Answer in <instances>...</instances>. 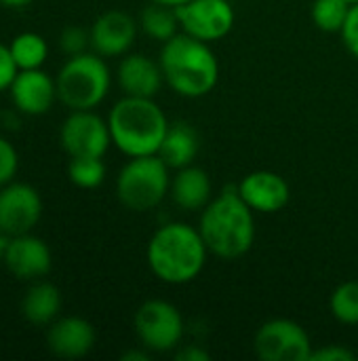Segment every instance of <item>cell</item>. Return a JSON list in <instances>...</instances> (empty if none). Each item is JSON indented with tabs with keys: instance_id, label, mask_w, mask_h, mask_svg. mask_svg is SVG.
Instances as JSON below:
<instances>
[{
	"instance_id": "30bf717a",
	"label": "cell",
	"mask_w": 358,
	"mask_h": 361,
	"mask_svg": "<svg viewBox=\"0 0 358 361\" xmlns=\"http://www.w3.org/2000/svg\"><path fill=\"white\" fill-rule=\"evenodd\" d=\"M179 30L205 42L226 38L234 27V6L228 0H188L175 8Z\"/></svg>"
},
{
	"instance_id": "7a4b0ae2",
	"label": "cell",
	"mask_w": 358,
	"mask_h": 361,
	"mask_svg": "<svg viewBox=\"0 0 358 361\" xmlns=\"http://www.w3.org/2000/svg\"><path fill=\"white\" fill-rule=\"evenodd\" d=\"M198 231L209 254L238 260L255 243V212L243 201L236 186H228L200 212Z\"/></svg>"
},
{
	"instance_id": "9c48e42d",
	"label": "cell",
	"mask_w": 358,
	"mask_h": 361,
	"mask_svg": "<svg viewBox=\"0 0 358 361\" xmlns=\"http://www.w3.org/2000/svg\"><path fill=\"white\" fill-rule=\"evenodd\" d=\"M59 144L70 159H103L112 146L108 118H101L95 110H70L59 129Z\"/></svg>"
},
{
	"instance_id": "44dd1931",
	"label": "cell",
	"mask_w": 358,
	"mask_h": 361,
	"mask_svg": "<svg viewBox=\"0 0 358 361\" xmlns=\"http://www.w3.org/2000/svg\"><path fill=\"white\" fill-rule=\"evenodd\" d=\"M139 27L148 38L158 40V42H167L169 38H173L179 32L177 13L173 6L150 2L139 15Z\"/></svg>"
},
{
	"instance_id": "603a6c76",
	"label": "cell",
	"mask_w": 358,
	"mask_h": 361,
	"mask_svg": "<svg viewBox=\"0 0 358 361\" xmlns=\"http://www.w3.org/2000/svg\"><path fill=\"white\" fill-rule=\"evenodd\" d=\"M68 178L76 188H97L106 180V163L99 157H78L68 163Z\"/></svg>"
},
{
	"instance_id": "ffe728a7",
	"label": "cell",
	"mask_w": 358,
	"mask_h": 361,
	"mask_svg": "<svg viewBox=\"0 0 358 361\" xmlns=\"http://www.w3.org/2000/svg\"><path fill=\"white\" fill-rule=\"evenodd\" d=\"M198 148L200 140L196 129L190 123L177 121L169 125L165 140L158 148V157L169 165V169L177 171L194 163V159L198 157Z\"/></svg>"
},
{
	"instance_id": "ba28073f",
	"label": "cell",
	"mask_w": 358,
	"mask_h": 361,
	"mask_svg": "<svg viewBox=\"0 0 358 361\" xmlns=\"http://www.w3.org/2000/svg\"><path fill=\"white\" fill-rule=\"evenodd\" d=\"M312 341L293 319H270L262 324L253 338V351L262 361H310Z\"/></svg>"
},
{
	"instance_id": "4dcf8cb0",
	"label": "cell",
	"mask_w": 358,
	"mask_h": 361,
	"mask_svg": "<svg viewBox=\"0 0 358 361\" xmlns=\"http://www.w3.org/2000/svg\"><path fill=\"white\" fill-rule=\"evenodd\" d=\"M175 360L177 361H209L211 360V355L205 351V349H200L198 345H179L177 349H175Z\"/></svg>"
},
{
	"instance_id": "52a82bcc",
	"label": "cell",
	"mask_w": 358,
	"mask_h": 361,
	"mask_svg": "<svg viewBox=\"0 0 358 361\" xmlns=\"http://www.w3.org/2000/svg\"><path fill=\"white\" fill-rule=\"evenodd\" d=\"M135 334L150 353L175 351L186 334V324L179 309L167 300H146L133 317Z\"/></svg>"
},
{
	"instance_id": "7402d4cb",
	"label": "cell",
	"mask_w": 358,
	"mask_h": 361,
	"mask_svg": "<svg viewBox=\"0 0 358 361\" xmlns=\"http://www.w3.org/2000/svg\"><path fill=\"white\" fill-rule=\"evenodd\" d=\"M11 55L19 70L42 68L49 57V42L38 32H21L8 42Z\"/></svg>"
},
{
	"instance_id": "4316f807",
	"label": "cell",
	"mask_w": 358,
	"mask_h": 361,
	"mask_svg": "<svg viewBox=\"0 0 358 361\" xmlns=\"http://www.w3.org/2000/svg\"><path fill=\"white\" fill-rule=\"evenodd\" d=\"M17 171H19V152L4 135H0V186L13 182Z\"/></svg>"
},
{
	"instance_id": "8992f818",
	"label": "cell",
	"mask_w": 358,
	"mask_h": 361,
	"mask_svg": "<svg viewBox=\"0 0 358 361\" xmlns=\"http://www.w3.org/2000/svg\"><path fill=\"white\" fill-rule=\"evenodd\" d=\"M171 190V169L158 154L129 159L116 176V197L129 212L156 209Z\"/></svg>"
},
{
	"instance_id": "9a60e30c",
	"label": "cell",
	"mask_w": 358,
	"mask_h": 361,
	"mask_svg": "<svg viewBox=\"0 0 358 361\" xmlns=\"http://www.w3.org/2000/svg\"><path fill=\"white\" fill-rule=\"evenodd\" d=\"M95 343L97 332L93 324L78 315H59L46 328V347L61 360H82L95 349Z\"/></svg>"
},
{
	"instance_id": "3957f363",
	"label": "cell",
	"mask_w": 358,
	"mask_h": 361,
	"mask_svg": "<svg viewBox=\"0 0 358 361\" xmlns=\"http://www.w3.org/2000/svg\"><path fill=\"white\" fill-rule=\"evenodd\" d=\"M158 63L165 85H169L179 97H205L219 80V61L209 42L184 32H177L173 38L162 42Z\"/></svg>"
},
{
	"instance_id": "d6a6232c",
	"label": "cell",
	"mask_w": 358,
	"mask_h": 361,
	"mask_svg": "<svg viewBox=\"0 0 358 361\" xmlns=\"http://www.w3.org/2000/svg\"><path fill=\"white\" fill-rule=\"evenodd\" d=\"M32 2L34 0H0V6H4V8H25Z\"/></svg>"
},
{
	"instance_id": "7c38bea8",
	"label": "cell",
	"mask_w": 358,
	"mask_h": 361,
	"mask_svg": "<svg viewBox=\"0 0 358 361\" xmlns=\"http://www.w3.org/2000/svg\"><path fill=\"white\" fill-rule=\"evenodd\" d=\"M2 267L19 281L32 283L44 279L53 269V254L44 239L34 233L6 239Z\"/></svg>"
},
{
	"instance_id": "e0dca14e",
	"label": "cell",
	"mask_w": 358,
	"mask_h": 361,
	"mask_svg": "<svg viewBox=\"0 0 358 361\" xmlns=\"http://www.w3.org/2000/svg\"><path fill=\"white\" fill-rule=\"evenodd\" d=\"M116 82L124 95L131 97H156L165 85L160 63L143 53L122 55L116 68Z\"/></svg>"
},
{
	"instance_id": "5b68a950",
	"label": "cell",
	"mask_w": 358,
	"mask_h": 361,
	"mask_svg": "<svg viewBox=\"0 0 358 361\" xmlns=\"http://www.w3.org/2000/svg\"><path fill=\"white\" fill-rule=\"evenodd\" d=\"M55 82L57 97L68 110H95L110 93L112 72L106 57L84 51L63 61Z\"/></svg>"
},
{
	"instance_id": "cb8c5ba5",
	"label": "cell",
	"mask_w": 358,
	"mask_h": 361,
	"mask_svg": "<svg viewBox=\"0 0 358 361\" xmlns=\"http://www.w3.org/2000/svg\"><path fill=\"white\" fill-rule=\"evenodd\" d=\"M350 6L352 4L346 0H314L312 21L319 30L327 34H340L348 19Z\"/></svg>"
},
{
	"instance_id": "e575fe53",
	"label": "cell",
	"mask_w": 358,
	"mask_h": 361,
	"mask_svg": "<svg viewBox=\"0 0 358 361\" xmlns=\"http://www.w3.org/2000/svg\"><path fill=\"white\" fill-rule=\"evenodd\" d=\"M6 239H8V237H4V235L0 233V267H2V262H4V247H6Z\"/></svg>"
},
{
	"instance_id": "d4e9b609",
	"label": "cell",
	"mask_w": 358,
	"mask_h": 361,
	"mask_svg": "<svg viewBox=\"0 0 358 361\" xmlns=\"http://www.w3.org/2000/svg\"><path fill=\"white\" fill-rule=\"evenodd\" d=\"M329 311L335 322L358 326V281H344L329 298Z\"/></svg>"
},
{
	"instance_id": "277c9868",
	"label": "cell",
	"mask_w": 358,
	"mask_h": 361,
	"mask_svg": "<svg viewBox=\"0 0 358 361\" xmlns=\"http://www.w3.org/2000/svg\"><path fill=\"white\" fill-rule=\"evenodd\" d=\"M169 125L165 110L154 102V97L124 95L108 114L112 146L129 159L158 154Z\"/></svg>"
},
{
	"instance_id": "d6986e66",
	"label": "cell",
	"mask_w": 358,
	"mask_h": 361,
	"mask_svg": "<svg viewBox=\"0 0 358 361\" xmlns=\"http://www.w3.org/2000/svg\"><path fill=\"white\" fill-rule=\"evenodd\" d=\"M173 203L184 212H203L213 199V184L205 169L188 165L175 171L169 190Z\"/></svg>"
},
{
	"instance_id": "5bb4252c",
	"label": "cell",
	"mask_w": 358,
	"mask_h": 361,
	"mask_svg": "<svg viewBox=\"0 0 358 361\" xmlns=\"http://www.w3.org/2000/svg\"><path fill=\"white\" fill-rule=\"evenodd\" d=\"M139 21H135L129 13L112 8L101 13L89 34H91V51L101 57H122L129 53L137 38Z\"/></svg>"
},
{
	"instance_id": "d590c367",
	"label": "cell",
	"mask_w": 358,
	"mask_h": 361,
	"mask_svg": "<svg viewBox=\"0 0 358 361\" xmlns=\"http://www.w3.org/2000/svg\"><path fill=\"white\" fill-rule=\"evenodd\" d=\"M346 2H350V4H357L358 0H346Z\"/></svg>"
},
{
	"instance_id": "836d02e7",
	"label": "cell",
	"mask_w": 358,
	"mask_h": 361,
	"mask_svg": "<svg viewBox=\"0 0 358 361\" xmlns=\"http://www.w3.org/2000/svg\"><path fill=\"white\" fill-rule=\"evenodd\" d=\"M148 2H158V4H165V6H173V8H177L179 4H184V2H188V0H148Z\"/></svg>"
},
{
	"instance_id": "f1b7e54d",
	"label": "cell",
	"mask_w": 358,
	"mask_h": 361,
	"mask_svg": "<svg viewBox=\"0 0 358 361\" xmlns=\"http://www.w3.org/2000/svg\"><path fill=\"white\" fill-rule=\"evenodd\" d=\"M340 36H342L346 49L350 51V55L358 59V2L350 6L348 19H346V23H344Z\"/></svg>"
},
{
	"instance_id": "6da1fadb",
	"label": "cell",
	"mask_w": 358,
	"mask_h": 361,
	"mask_svg": "<svg viewBox=\"0 0 358 361\" xmlns=\"http://www.w3.org/2000/svg\"><path fill=\"white\" fill-rule=\"evenodd\" d=\"M209 250L198 226L167 222L156 228L146 247V262L152 275L167 286H186L207 267Z\"/></svg>"
},
{
	"instance_id": "f546056e",
	"label": "cell",
	"mask_w": 358,
	"mask_h": 361,
	"mask_svg": "<svg viewBox=\"0 0 358 361\" xmlns=\"http://www.w3.org/2000/svg\"><path fill=\"white\" fill-rule=\"evenodd\" d=\"M357 360L354 351L344 345H325L323 349H312L310 361H352Z\"/></svg>"
},
{
	"instance_id": "2e32d148",
	"label": "cell",
	"mask_w": 358,
	"mask_h": 361,
	"mask_svg": "<svg viewBox=\"0 0 358 361\" xmlns=\"http://www.w3.org/2000/svg\"><path fill=\"white\" fill-rule=\"evenodd\" d=\"M238 195L255 214H276L291 201L289 182L270 169H257L247 173L238 184Z\"/></svg>"
},
{
	"instance_id": "83f0119b",
	"label": "cell",
	"mask_w": 358,
	"mask_h": 361,
	"mask_svg": "<svg viewBox=\"0 0 358 361\" xmlns=\"http://www.w3.org/2000/svg\"><path fill=\"white\" fill-rule=\"evenodd\" d=\"M17 72H19V68H17L13 55H11L8 44L0 42V93H4V91L11 89Z\"/></svg>"
},
{
	"instance_id": "4fadbf2b",
	"label": "cell",
	"mask_w": 358,
	"mask_h": 361,
	"mask_svg": "<svg viewBox=\"0 0 358 361\" xmlns=\"http://www.w3.org/2000/svg\"><path fill=\"white\" fill-rule=\"evenodd\" d=\"M8 93L15 110L25 116H42L51 112L55 102H59L57 82L42 68L19 70Z\"/></svg>"
},
{
	"instance_id": "1f68e13d",
	"label": "cell",
	"mask_w": 358,
	"mask_h": 361,
	"mask_svg": "<svg viewBox=\"0 0 358 361\" xmlns=\"http://www.w3.org/2000/svg\"><path fill=\"white\" fill-rule=\"evenodd\" d=\"M120 360L122 361H148L150 360V351L146 349V351H127V353H122L120 355Z\"/></svg>"
},
{
	"instance_id": "484cf974",
	"label": "cell",
	"mask_w": 358,
	"mask_h": 361,
	"mask_svg": "<svg viewBox=\"0 0 358 361\" xmlns=\"http://www.w3.org/2000/svg\"><path fill=\"white\" fill-rule=\"evenodd\" d=\"M91 47V34L89 30L80 27V25H68L61 30L59 34V49L72 57V55H80Z\"/></svg>"
},
{
	"instance_id": "ac0fdd59",
	"label": "cell",
	"mask_w": 358,
	"mask_h": 361,
	"mask_svg": "<svg viewBox=\"0 0 358 361\" xmlns=\"http://www.w3.org/2000/svg\"><path fill=\"white\" fill-rule=\"evenodd\" d=\"M61 307H63L61 290L46 279H38L32 281L25 294L21 296L19 313L27 324L36 328H49L61 315Z\"/></svg>"
},
{
	"instance_id": "8fae6325",
	"label": "cell",
	"mask_w": 358,
	"mask_h": 361,
	"mask_svg": "<svg viewBox=\"0 0 358 361\" xmlns=\"http://www.w3.org/2000/svg\"><path fill=\"white\" fill-rule=\"evenodd\" d=\"M42 214V197L32 184L13 180L0 186V233L4 237L34 233Z\"/></svg>"
}]
</instances>
